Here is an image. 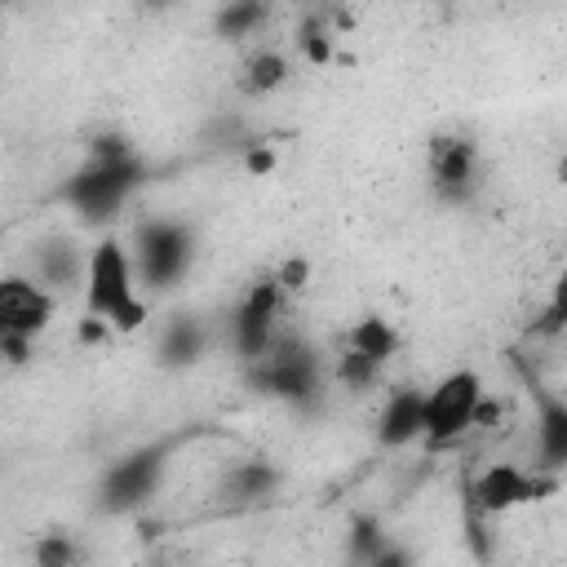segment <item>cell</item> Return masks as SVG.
I'll return each mask as SVG.
<instances>
[{
    "mask_svg": "<svg viewBox=\"0 0 567 567\" xmlns=\"http://www.w3.org/2000/svg\"><path fill=\"white\" fill-rule=\"evenodd\" d=\"M137 261H133V248L120 239V235H102L93 248H89V270H84V315H97L106 319L120 337L146 328L151 319V301H146V288H137Z\"/></svg>",
    "mask_w": 567,
    "mask_h": 567,
    "instance_id": "1",
    "label": "cell"
},
{
    "mask_svg": "<svg viewBox=\"0 0 567 567\" xmlns=\"http://www.w3.org/2000/svg\"><path fill=\"white\" fill-rule=\"evenodd\" d=\"M195 430H177V434H159V439H146L137 447H128L124 456H115L102 478H97V509L111 514V518H128L137 509L151 505V496L164 487L168 470H173V456L182 452V443L190 439Z\"/></svg>",
    "mask_w": 567,
    "mask_h": 567,
    "instance_id": "2",
    "label": "cell"
},
{
    "mask_svg": "<svg viewBox=\"0 0 567 567\" xmlns=\"http://www.w3.org/2000/svg\"><path fill=\"white\" fill-rule=\"evenodd\" d=\"M244 377H248V385L257 394L279 399V403H292V408H315L319 394H323L319 350L301 332H288V328H279V337L270 341V350L261 359H252Z\"/></svg>",
    "mask_w": 567,
    "mask_h": 567,
    "instance_id": "3",
    "label": "cell"
},
{
    "mask_svg": "<svg viewBox=\"0 0 567 567\" xmlns=\"http://www.w3.org/2000/svg\"><path fill=\"white\" fill-rule=\"evenodd\" d=\"M146 182V164L142 155H120V159H93L84 155V164L66 177L62 199L89 221V226H106L120 217V208L137 195V186Z\"/></svg>",
    "mask_w": 567,
    "mask_h": 567,
    "instance_id": "4",
    "label": "cell"
},
{
    "mask_svg": "<svg viewBox=\"0 0 567 567\" xmlns=\"http://www.w3.org/2000/svg\"><path fill=\"white\" fill-rule=\"evenodd\" d=\"M492 416L487 385L474 368H452L425 390V447H452Z\"/></svg>",
    "mask_w": 567,
    "mask_h": 567,
    "instance_id": "5",
    "label": "cell"
},
{
    "mask_svg": "<svg viewBox=\"0 0 567 567\" xmlns=\"http://www.w3.org/2000/svg\"><path fill=\"white\" fill-rule=\"evenodd\" d=\"M133 261L146 292L177 288L195 266V226L182 217H142L133 230Z\"/></svg>",
    "mask_w": 567,
    "mask_h": 567,
    "instance_id": "6",
    "label": "cell"
},
{
    "mask_svg": "<svg viewBox=\"0 0 567 567\" xmlns=\"http://www.w3.org/2000/svg\"><path fill=\"white\" fill-rule=\"evenodd\" d=\"M558 483L563 478L554 470H540V465L527 470L518 461H492L470 478L465 496H470V509H478L483 518H501L509 509H523V505H536V501L554 496Z\"/></svg>",
    "mask_w": 567,
    "mask_h": 567,
    "instance_id": "7",
    "label": "cell"
},
{
    "mask_svg": "<svg viewBox=\"0 0 567 567\" xmlns=\"http://www.w3.org/2000/svg\"><path fill=\"white\" fill-rule=\"evenodd\" d=\"M425 177L439 204H470L483 186V151L470 133H434L425 142Z\"/></svg>",
    "mask_w": 567,
    "mask_h": 567,
    "instance_id": "8",
    "label": "cell"
},
{
    "mask_svg": "<svg viewBox=\"0 0 567 567\" xmlns=\"http://www.w3.org/2000/svg\"><path fill=\"white\" fill-rule=\"evenodd\" d=\"M284 306H288V288L275 279V275H261V279H252L244 292H239V301H235V310H230V346H235V354L244 359V363H252V359H261L266 350H270V341L279 337V315H284Z\"/></svg>",
    "mask_w": 567,
    "mask_h": 567,
    "instance_id": "9",
    "label": "cell"
},
{
    "mask_svg": "<svg viewBox=\"0 0 567 567\" xmlns=\"http://www.w3.org/2000/svg\"><path fill=\"white\" fill-rule=\"evenodd\" d=\"M518 377L536 408V465L563 474L567 470V394H554V385H545L527 363H518Z\"/></svg>",
    "mask_w": 567,
    "mask_h": 567,
    "instance_id": "10",
    "label": "cell"
},
{
    "mask_svg": "<svg viewBox=\"0 0 567 567\" xmlns=\"http://www.w3.org/2000/svg\"><path fill=\"white\" fill-rule=\"evenodd\" d=\"M58 310V292L44 288L35 275H4L0 279V332L40 337Z\"/></svg>",
    "mask_w": 567,
    "mask_h": 567,
    "instance_id": "11",
    "label": "cell"
},
{
    "mask_svg": "<svg viewBox=\"0 0 567 567\" xmlns=\"http://www.w3.org/2000/svg\"><path fill=\"white\" fill-rule=\"evenodd\" d=\"M284 487V470L270 456H239L217 474V501L230 509L266 505Z\"/></svg>",
    "mask_w": 567,
    "mask_h": 567,
    "instance_id": "12",
    "label": "cell"
},
{
    "mask_svg": "<svg viewBox=\"0 0 567 567\" xmlns=\"http://www.w3.org/2000/svg\"><path fill=\"white\" fill-rule=\"evenodd\" d=\"M425 439V390L421 385H399L385 394L377 412V443L381 447H408Z\"/></svg>",
    "mask_w": 567,
    "mask_h": 567,
    "instance_id": "13",
    "label": "cell"
},
{
    "mask_svg": "<svg viewBox=\"0 0 567 567\" xmlns=\"http://www.w3.org/2000/svg\"><path fill=\"white\" fill-rule=\"evenodd\" d=\"M84 270H89V252H80L71 239H44L31 257V275L58 297L71 288H84Z\"/></svg>",
    "mask_w": 567,
    "mask_h": 567,
    "instance_id": "14",
    "label": "cell"
},
{
    "mask_svg": "<svg viewBox=\"0 0 567 567\" xmlns=\"http://www.w3.org/2000/svg\"><path fill=\"white\" fill-rule=\"evenodd\" d=\"M204 354H208V328L195 315H173L159 328V341H155L159 368H195Z\"/></svg>",
    "mask_w": 567,
    "mask_h": 567,
    "instance_id": "15",
    "label": "cell"
},
{
    "mask_svg": "<svg viewBox=\"0 0 567 567\" xmlns=\"http://www.w3.org/2000/svg\"><path fill=\"white\" fill-rule=\"evenodd\" d=\"M346 558L368 563V567H394V563H408V554L390 545V532L381 527L377 514H354V518H350V527H346Z\"/></svg>",
    "mask_w": 567,
    "mask_h": 567,
    "instance_id": "16",
    "label": "cell"
},
{
    "mask_svg": "<svg viewBox=\"0 0 567 567\" xmlns=\"http://www.w3.org/2000/svg\"><path fill=\"white\" fill-rule=\"evenodd\" d=\"M275 13V0H221L213 9V35L221 44H244L252 40Z\"/></svg>",
    "mask_w": 567,
    "mask_h": 567,
    "instance_id": "17",
    "label": "cell"
},
{
    "mask_svg": "<svg viewBox=\"0 0 567 567\" xmlns=\"http://www.w3.org/2000/svg\"><path fill=\"white\" fill-rule=\"evenodd\" d=\"M288 75H292L288 53L261 44V49H252V53L239 62V93H244V97H270V93H279V89L288 84Z\"/></svg>",
    "mask_w": 567,
    "mask_h": 567,
    "instance_id": "18",
    "label": "cell"
},
{
    "mask_svg": "<svg viewBox=\"0 0 567 567\" xmlns=\"http://www.w3.org/2000/svg\"><path fill=\"white\" fill-rule=\"evenodd\" d=\"M346 346L390 368V359L399 354V346H403V337H399V328H394V323H390L385 315H377V310H368V315H359V319H354V323L346 328Z\"/></svg>",
    "mask_w": 567,
    "mask_h": 567,
    "instance_id": "19",
    "label": "cell"
},
{
    "mask_svg": "<svg viewBox=\"0 0 567 567\" xmlns=\"http://www.w3.org/2000/svg\"><path fill=\"white\" fill-rule=\"evenodd\" d=\"M381 372H385V363H377V359H368V354H359V350H350V346H341V354H337V363H332V381H337L341 390H350V394L372 390V385L381 381Z\"/></svg>",
    "mask_w": 567,
    "mask_h": 567,
    "instance_id": "20",
    "label": "cell"
},
{
    "mask_svg": "<svg viewBox=\"0 0 567 567\" xmlns=\"http://www.w3.org/2000/svg\"><path fill=\"white\" fill-rule=\"evenodd\" d=\"M527 332H532V337H563V332H567V266L554 275L549 297H545V306H540V315L532 319Z\"/></svg>",
    "mask_w": 567,
    "mask_h": 567,
    "instance_id": "21",
    "label": "cell"
},
{
    "mask_svg": "<svg viewBox=\"0 0 567 567\" xmlns=\"http://www.w3.org/2000/svg\"><path fill=\"white\" fill-rule=\"evenodd\" d=\"M31 558H35V567H71V563H80L84 554H80V545H75L71 536H58V532H53V536H40V540H35V554H31Z\"/></svg>",
    "mask_w": 567,
    "mask_h": 567,
    "instance_id": "22",
    "label": "cell"
},
{
    "mask_svg": "<svg viewBox=\"0 0 567 567\" xmlns=\"http://www.w3.org/2000/svg\"><path fill=\"white\" fill-rule=\"evenodd\" d=\"M301 53H306V62H315V66H323L328 58H332V44H328V31L315 22V18H306L301 22Z\"/></svg>",
    "mask_w": 567,
    "mask_h": 567,
    "instance_id": "23",
    "label": "cell"
},
{
    "mask_svg": "<svg viewBox=\"0 0 567 567\" xmlns=\"http://www.w3.org/2000/svg\"><path fill=\"white\" fill-rule=\"evenodd\" d=\"M275 159H279V155H275V146L257 142V137L244 146V168H248L252 177H266V173H275Z\"/></svg>",
    "mask_w": 567,
    "mask_h": 567,
    "instance_id": "24",
    "label": "cell"
},
{
    "mask_svg": "<svg viewBox=\"0 0 567 567\" xmlns=\"http://www.w3.org/2000/svg\"><path fill=\"white\" fill-rule=\"evenodd\" d=\"M275 279L288 288V297H292V292H301V288L310 284V261H306V257H288V261L275 270Z\"/></svg>",
    "mask_w": 567,
    "mask_h": 567,
    "instance_id": "25",
    "label": "cell"
},
{
    "mask_svg": "<svg viewBox=\"0 0 567 567\" xmlns=\"http://www.w3.org/2000/svg\"><path fill=\"white\" fill-rule=\"evenodd\" d=\"M168 4H177V0H142V9H155V13L168 9Z\"/></svg>",
    "mask_w": 567,
    "mask_h": 567,
    "instance_id": "26",
    "label": "cell"
}]
</instances>
